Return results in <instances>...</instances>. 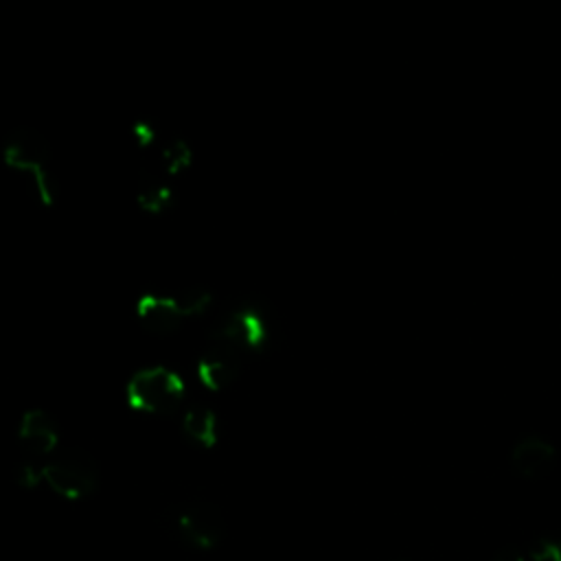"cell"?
Wrapping results in <instances>:
<instances>
[{
	"label": "cell",
	"mask_w": 561,
	"mask_h": 561,
	"mask_svg": "<svg viewBox=\"0 0 561 561\" xmlns=\"http://www.w3.org/2000/svg\"><path fill=\"white\" fill-rule=\"evenodd\" d=\"M191 162H193V149L182 138H171L158 151V167L171 180H175L182 171H186Z\"/></svg>",
	"instance_id": "7c38bea8"
},
{
	"label": "cell",
	"mask_w": 561,
	"mask_h": 561,
	"mask_svg": "<svg viewBox=\"0 0 561 561\" xmlns=\"http://www.w3.org/2000/svg\"><path fill=\"white\" fill-rule=\"evenodd\" d=\"M2 160L9 169L31 178V184L42 206H50L55 202V188L48 169V142L35 127H13L2 142Z\"/></svg>",
	"instance_id": "7a4b0ae2"
},
{
	"label": "cell",
	"mask_w": 561,
	"mask_h": 561,
	"mask_svg": "<svg viewBox=\"0 0 561 561\" xmlns=\"http://www.w3.org/2000/svg\"><path fill=\"white\" fill-rule=\"evenodd\" d=\"M491 561H526V557L515 548V546H508V548H502L497 550Z\"/></svg>",
	"instance_id": "2e32d148"
},
{
	"label": "cell",
	"mask_w": 561,
	"mask_h": 561,
	"mask_svg": "<svg viewBox=\"0 0 561 561\" xmlns=\"http://www.w3.org/2000/svg\"><path fill=\"white\" fill-rule=\"evenodd\" d=\"M167 530L182 546L210 550L221 541L224 517L217 504L208 500H182L167 508Z\"/></svg>",
	"instance_id": "277c9868"
},
{
	"label": "cell",
	"mask_w": 561,
	"mask_h": 561,
	"mask_svg": "<svg viewBox=\"0 0 561 561\" xmlns=\"http://www.w3.org/2000/svg\"><path fill=\"white\" fill-rule=\"evenodd\" d=\"M175 300H178L184 318H193V316L204 313L210 307L213 296H210V291L206 287L193 285V287H186L180 294H175Z\"/></svg>",
	"instance_id": "4fadbf2b"
},
{
	"label": "cell",
	"mask_w": 561,
	"mask_h": 561,
	"mask_svg": "<svg viewBox=\"0 0 561 561\" xmlns=\"http://www.w3.org/2000/svg\"><path fill=\"white\" fill-rule=\"evenodd\" d=\"M245 362L248 357L237 348L206 337V346L202 348L197 359V379L208 390L219 392L237 381Z\"/></svg>",
	"instance_id": "8992f818"
},
{
	"label": "cell",
	"mask_w": 561,
	"mask_h": 561,
	"mask_svg": "<svg viewBox=\"0 0 561 561\" xmlns=\"http://www.w3.org/2000/svg\"><path fill=\"white\" fill-rule=\"evenodd\" d=\"M42 482L64 500H83L96 491L99 465L88 451L70 447L44 462Z\"/></svg>",
	"instance_id": "5b68a950"
},
{
	"label": "cell",
	"mask_w": 561,
	"mask_h": 561,
	"mask_svg": "<svg viewBox=\"0 0 561 561\" xmlns=\"http://www.w3.org/2000/svg\"><path fill=\"white\" fill-rule=\"evenodd\" d=\"M129 408L145 414H173L180 410L186 386L184 379L164 366H147L136 370L125 386Z\"/></svg>",
	"instance_id": "3957f363"
},
{
	"label": "cell",
	"mask_w": 561,
	"mask_h": 561,
	"mask_svg": "<svg viewBox=\"0 0 561 561\" xmlns=\"http://www.w3.org/2000/svg\"><path fill=\"white\" fill-rule=\"evenodd\" d=\"M136 320L140 327L156 335H169L180 329L184 322V313L175 300V296L162 294H142L134 305Z\"/></svg>",
	"instance_id": "9c48e42d"
},
{
	"label": "cell",
	"mask_w": 561,
	"mask_h": 561,
	"mask_svg": "<svg viewBox=\"0 0 561 561\" xmlns=\"http://www.w3.org/2000/svg\"><path fill=\"white\" fill-rule=\"evenodd\" d=\"M173 199V186H171V178L164 175V171L160 167L156 169H145L138 182V191H136V204L151 215H158L162 210L169 208Z\"/></svg>",
	"instance_id": "8fae6325"
},
{
	"label": "cell",
	"mask_w": 561,
	"mask_h": 561,
	"mask_svg": "<svg viewBox=\"0 0 561 561\" xmlns=\"http://www.w3.org/2000/svg\"><path fill=\"white\" fill-rule=\"evenodd\" d=\"M276 337V318L263 298H241L226 307L208 331V340L224 342L248 359L272 348Z\"/></svg>",
	"instance_id": "6da1fadb"
},
{
	"label": "cell",
	"mask_w": 561,
	"mask_h": 561,
	"mask_svg": "<svg viewBox=\"0 0 561 561\" xmlns=\"http://www.w3.org/2000/svg\"><path fill=\"white\" fill-rule=\"evenodd\" d=\"M18 440H20L24 460L44 465L53 454H57L59 427L46 410L31 408L22 414V421L18 427Z\"/></svg>",
	"instance_id": "52a82bcc"
},
{
	"label": "cell",
	"mask_w": 561,
	"mask_h": 561,
	"mask_svg": "<svg viewBox=\"0 0 561 561\" xmlns=\"http://www.w3.org/2000/svg\"><path fill=\"white\" fill-rule=\"evenodd\" d=\"M182 432L197 447H215L219 438V421L210 405L206 403H188L182 414Z\"/></svg>",
	"instance_id": "30bf717a"
},
{
	"label": "cell",
	"mask_w": 561,
	"mask_h": 561,
	"mask_svg": "<svg viewBox=\"0 0 561 561\" xmlns=\"http://www.w3.org/2000/svg\"><path fill=\"white\" fill-rule=\"evenodd\" d=\"M131 136L140 149H151L158 140V129L149 121H136L131 127Z\"/></svg>",
	"instance_id": "9a60e30c"
},
{
	"label": "cell",
	"mask_w": 561,
	"mask_h": 561,
	"mask_svg": "<svg viewBox=\"0 0 561 561\" xmlns=\"http://www.w3.org/2000/svg\"><path fill=\"white\" fill-rule=\"evenodd\" d=\"M526 561H561V537H539L528 546Z\"/></svg>",
	"instance_id": "5bb4252c"
},
{
	"label": "cell",
	"mask_w": 561,
	"mask_h": 561,
	"mask_svg": "<svg viewBox=\"0 0 561 561\" xmlns=\"http://www.w3.org/2000/svg\"><path fill=\"white\" fill-rule=\"evenodd\" d=\"M508 465L524 480H541L557 465V447L537 434L517 438L508 451Z\"/></svg>",
	"instance_id": "ba28073f"
}]
</instances>
